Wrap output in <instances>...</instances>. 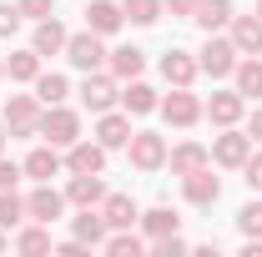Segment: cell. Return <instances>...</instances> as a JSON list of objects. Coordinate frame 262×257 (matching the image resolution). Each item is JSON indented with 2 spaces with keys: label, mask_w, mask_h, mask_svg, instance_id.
<instances>
[{
  "label": "cell",
  "mask_w": 262,
  "mask_h": 257,
  "mask_svg": "<svg viewBox=\"0 0 262 257\" xmlns=\"http://www.w3.org/2000/svg\"><path fill=\"white\" fill-rule=\"evenodd\" d=\"M40 131H46V141H51V146H71V141H81V116H76V111H66V106H46Z\"/></svg>",
  "instance_id": "cell-1"
},
{
  "label": "cell",
  "mask_w": 262,
  "mask_h": 257,
  "mask_svg": "<svg viewBox=\"0 0 262 257\" xmlns=\"http://www.w3.org/2000/svg\"><path fill=\"white\" fill-rule=\"evenodd\" d=\"M131 166L136 172H157V166H166V141L157 136V131H131Z\"/></svg>",
  "instance_id": "cell-2"
},
{
  "label": "cell",
  "mask_w": 262,
  "mask_h": 257,
  "mask_svg": "<svg viewBox=\"0 0 262 257\" xmlns=\"http://www.w3.org/2000/svg\"><path fill=\"white\" fill-rule=\"evenodd\" d=\"M196 66H202L207 76H232V71H237V46L212 31V35H207V46H202V61H196Z\"/></svg>",
  "instance_id": "cell-3"
},
{
  "label": "cell",
  "mask_w": 262,
  "mask_h": 257,
  "mask_svg": "<svg viewBox=\"0 0 262 257\" xmlns=\"http://www.w3.org/2000/svg\"><path fill=\"white\" fill-rule=\"evenodd\" d=\"M5 126H10V136H35L40 131V106H35V96H10L5 101Z\"/></svg>",
  "instance_id": "cell-4"
},
{
  "label": "cell",
  "mask_w": 262,
  "mask_h": 257,
  "mask_svg": "<svg viewBox=\"0 0 262 257\" xmlns=\"http://www.w3.org/2000/svg\"><path fill=\"white\" fill-rule=\"evenodd\" d=\"M247 157H252V136H247V131L227 126L217 141H212V161H217V166H242Z\"/></svg>",
  "instance_id": "cell-5"
},
{
  "label": "cell",
  "mask_w": 262,
  "mask_h": 257,
  "mask_svg": "<svg viewBox=\"0 0 262 257\" xmlns=\"http://www.w3.org/2000/svg\"><path fill=\"white\" fill-rule=\"evenodd\" d=\"M66 56H71V66H76V71H96V66L106 61V51H101V35H96V31L71 35V40H66Z\"/></svg>",
  "instance_id": "cell-6"
},
{
  "label": "cell",
  "mask_w": 262,
  "mask_h": 257,
  "mask_svg": "<svg viewBox=\"0 0 262 257\" xmlns=\"http://www.w3.org/2000/svg\"><path fill=\"white\" fill-rule=\"evenodd\" d=\"M66 202H76V207H96V202H106V182H101V172H71Z\"/></svg>",
  "instance_id": "cell-7"
},
{
  "label": "cell",
  "mask_w": 262,
  "mask_h": 257,
  "mask_svg": "<svg viewBox=\"0 0 262 257\" xmlns=\"http://www.w3.org/2000/svg\"><path fill=\"white\" fill-rule=\"evenodd\" d=\"M61 212H66V197L56 192L51 182H40V187L26 197V217H35V222H56Z\"/></svg>",
  "instance_id": "cell-8"
},
{
  "label": "cell",
  "mask_w": 262,
  "mask_h": 257,
  "mask_svg": "<svg viewBox=\"0 0 262 257\" xmlns=\"http://www.w3.org/2000/svg\"><path fill=\"white\" fill-rule=\"evenodd\" d=\"M162 116L171 121V126H196V116H202V101H196L187 86H177V91L162 101Z\"/></svg>",
  "instance_id": "cell-9"
},
{
  "label": "cell",
  "mask_w": 262,
  "mask_h": 257,
  "mask_svg": "<svg viewBox=\"0 0 262 257\" xmlns=\"http://www.w3.org/2000/svg\"><path fill=\"white\" fill-rule=\"evenodd\" d=\"M182 192H187V202H192V207H212V202L222 197V182L202 166V172H192V177H182Z\"/></svg>",
  "instance_id": "cell-10"
},
{
  "label": "cell",
  "mask_w": 262,
  "mask_h": 257,
  "mask_svg": "<svg viewBox=\"0 0 262 257\" xmlns=\"http://www.w3.org/2000/svg\"><path fill=\"white\" fill-rule=\"evenodd\" d=\"M121 5H111V0H91L86 5V31H96V35H111V31H121Z\"/></svg>",
  "instance_id": "cell-11"
},
{
  "label": "cell",
  "mask_w": 262,
  "mask_h": 257,
  "mask_svg": "<svg viewBox=\"0 0 262 257\" xmlns=\"http://www.w3.org/2000/svg\"><path fill=\"white\" fill-rule=\"evenodd\" d=\"M232 46L257 56L262 51V15H232Z\"/></svg>",
  "instance_id": "cell-12"
},
{
  "label": "cell",
  "mask_w": 262,
  "mask_h": 257,
  "mask_svg": "<svg viewBox=\"0 0 262 257\" xmlns=\"http://www.w3.org/2000/svg\"><path fill=\"white\" fill-rule=\"evenodd\" d=\"M81 101H86L91 111H111V101H116V81H111V76H96V71H86Z\"/></svg>",
  "instance_id": "cell-13"
},
{
  "label": "cell",
  "mask_w": 262,
  "mask_h": 257,
  "mask_svg": "<svg viewBox=\"0 0 262 257\" xmlns=\"http://www.w3.org/2000/svg\"><path fill=\"white\" fill-rule=\"evenodd\" d=\"M66 152H71V157H66L71 172H101V166H106V146H101V141H71Z\"/></svg>",
  "instance_id": "cell-14"
},
{
  "label": "cell",
  "mask_w": 262,
  "mask_h": 257,
  "mask_svg": "<svg viewBox=\"0 0 262 257\" xmlns=\"http://www.w3.org/2000/svg\"><path fill=\"white\" fill-rule=\"evenodd\" d=\"M196 71H202V66L192 61V51H166L162 56V76L171 81V86H192Z\"/></svg>",
  "instance_id": "cell-15"
},
{
  "label": "cell",
  "mask_w": 262,
  "mask_h": 257,
  "mask_svg": "<svg viewBox=\"0 0 262 257\" xmlns=\"http://www.w3.org/2000/svg\"><path fill=\"white\" fill-rule=\"evenodd\" d=\"M192 20H196V26H202L207 35H212V31H222V26H232V0H196Z\"/></svg>",
  "instance_id": "cell-16"
},
{
  "label": "cell",
  "mask_w": 262,
  "mask_h": 257,
  "mask_svg": "<svg viewBox=\"0 0 262 257\" xmlns=\"http://www.w3.org/2000/svg\"><path fill=\"white\" fill-rule=\"evenodd\" d=\"M96 141L106 146V152H116V146H126V141H131V121H126V116H116V111H101Z\"/></svg>",
  "instance_id": "cell-17"
},
{
  "label": "cell",
  "mask_w": 262,
  "mask_h": 257,
  "mask_svg": "<svg viewBox=\"0 0 262 257\" xmlns=\"http://www.w3.org/2000/svg\"><path fill=\"white\" fill-rule=\"evenodd\" d=\"M166 161H171V172H177V177H192V172H202V166L212 161V152H207V146H196V141H182Z\"/></svg>",
  "instance_id": "cell-18"
},
{
  "label": "cell",
  "mask_w": 262,
  "mask_h": 257,
  "mask_svg": "<svg viewBox=\"0 0 262 257\" xmlns=\"http://www.w3.org/2000/svg\"><path fill=\"white\" fill-rule=\"evenodd\" d=\"M66 26L56 20V15H46L40 26H35V56H56V51H66Z\"/></svg>",
  "instance_id": "cell-19"
},
{
  "label": "cell",
  "mask_w": 262,
  "mask_h": 257,
  "mask_svg": "<svg viewBox=\"0 0 262 257\" xmlns=\"http://www.w3.org/2000/svg\"><path fill=\"white\" fill-rule=\"evenodd\" d=\"M26 177H35V182L61 177V152H56V146H35L31 157H26Z\"/></svg>",
  "instance_id": "cell-20"
},
{
  "label": "cell",
  "mask_w": 262,
  "mask_h": 257,
  "mask_svg": "<svg viewBox=\"0 0 262 257\" xmlns=\"http://www.w3.org/2000/svg\"><path fill=\"white\" fill-rule=\"evenodd\" d=\"M146 71V56L136 51V46H121V51H111V76L116 81H136Z\"/></svg>",
  "instance_id": "cell-21"
},
{
  "label": "cell",
  "mask_w": 262,
  "mask_h": 257,
  "mask_svg": "<svg viewBox=\"0 0 262 257\" xmlns=\"http://www.w3.org/2000/svg\"><path fill=\"white\" fill-rule=\"evenodd\" d=\"M207 116H212L217 126H232V121L242 116V96H237V91H217V96L207 101Z\"/></svg>",
  "instance_id": "cell-22"
},
{
  "label": "cell",
  "mask_w": 262,
  "mask_h": 257,
  "mask_svg": "<svg viewBox=\"0 0 262 257\" xmlns=\"http://www.w3.org/2000/svg\"><path fill=\"white\" fill-rule=\"evenodd\" d=\"M101 217H106V227H131V222H136V202L116 192V197L101 202Z\"/></svg>",
  "instance_id": "cell-23"
},
{
  "label": "cell",
  "mask_w": 262,
  "mask_h": 257,
  "mask_svg": "<svg viewBox=\"0 0 262 257\" xmlns=\"http://www.w3.org/2000/svg\"><path fill=\"white\" fill-rule=\"evenodd\" d=\"M76 237H81V242H91V247L106 242V217H101L96 207H81V217H76Z\"/></svg>",
  "instance_id": "cell-24"
},
{
  "label": "cell",
  "mask_w": 262,
  "mask_h": 257,
  "mask_svg": "<svg viewBox=\"0 0 262 257\" xmlns=\"http://www.w3.org/2000/svg\"><path fill=\"white\" fill-rule=\"evenodd\" d=\"M232 76H237V96H262V61H242Z\"/></svg>",
  "instance_id": "cell-25"
},
{
  "label": "cell",
  "mask_w": 262,
  "mask_h": 257,
  "mask_svg": "<svg viewBox=\"0 0 262 257\" xmlns=\"http://www.w3.org/2000/svg\"><path fill=\"white\" fill-rule=\"evenodd\" d=\"M5 71H10V81H35V76H40V56H35V51H15V56L5 61Z\"/></svg>",
  "instance_id": "cell-26"
},
{
  "label": "cell",
  "mask_w": 262,
  "mask_h": 257,
  "mask_svg": "<svg viewBox=\"0 0 262 257\" xmlns=\"http://www.w3.org/2000/svg\"><path fill=\"white\" fill-rule=\"evenodd\" d=\"M141 222H146V232H151V242H157V237H171V232L182 227V217H177V212H166V207H151V212H146Z\"/></svg>",
  "instance_id": "cell-27"
},
{
  "label": "cell",
  "mask_w": 262,
  "mask_h": 257,
  "mask_svg": "<svg viewBox=\"0 0 262 257\" xmlns=\"http://www.w3.org/2000/svg\"><path fill=\"white\" fill-rule=\"evenodd\" d=\"M121 15L136 20V26H157V20H162V0H126Z\"/></svg>",
  "instance_id": "cell-28"
},
{
  "label": "cell",
  "mask_w": 262,
  "mask_h": 257,
  "mask_svg": "<svg viewBox=\"0 0 262 257\" xmlns=\"http://www.w3.org/2000/svg\"><path fill=\"white\" fill-rule=\"evenodd\" d=\"M121 101H126L131 116H146V111H157V91H151V86H141V81H131V91H126Z\"/></svg>",
  "instance_id": "cell-29"
},
{
  "label": "cell",
  "mask_w": 262,
  "mask_h": 257,
  "mask_svg": "<svg viewBox=\"0 0 262 257\" xmlns=\"http://www.w3.org/2000/svg\"><path fill=\"white\" fill-rule=\"evenodd\" d=\"M66 91H71V86H66V76H35V96L46 101V106H61Z\"/></svg>",
  "instance_id": "cell-30"
},
{
  "label": "cell",
  "mask_w": 262,
  "mask_h": 257,
  "mask_svg": "<svg viewBox=\"0 0 262 257\" xmlns=\"http://www.w3.org/2000/svg\"><path fill=\"white\" fill-rule=\"evenodd\" d=\"M20 217H26V202L15 197V187H5L0 192V227H15Z\"/></svg>",
  "instance_id": "cell-31"
},
{
  "label": "cell",
  "mask_w": 262,
  "mask_h": 257,
  "mask_svg": "<svg viewBox=\"0 0 262 257\" xmlns=\"http://www.w3.org/2000/svg\"><path fill=\"white\" fill-rule=\"evenodd\" d=\"M101 247H106V252H116V257H136V252H141V237H131L126 227H116V237H106Z\"/></svg>",
  "instance_id": "cell-32"
},
{
  "label": "cell",
  "mask_w": 262,
  "mask_h": 257,
  "mask_svg": "<svg viewBox=\"0 0 262 257\" xmlns=\"http://www.w3.org/2000/svg\"><path fill=\"white\" fill-rule=\"evenodd\" d=\"M15 247H20V252H51V232H46V227H26V232L15 237Z\"/></svg>",
  "instance_id": "cell-33"
},
{
  "label": "cell",
  "mask_w": 262,
  "mask_h": 257,
  "mask_svg": "<svg viewBox=\"0 0 262 257\" xmlns=\"http://www.w3.org/2000/svg\"><path fill=\"white\" fill-rule=\"evenodd\" d=\"M237 222H242L247 237H262V202H247V207L237 212Z\"/></svg>",
  "instance_id": "cell-34"
},
{
  "label": "cell",
  "mask_w": 262,
  "mask_h": 257,
  "mask_svg": "<svg viewBox=\"0 0 262 257\" xmlns=\"http://www.w3.org/2000/svg\"><path fill=\"white\" fill-rule=\"evenodd\" d=\"M20 5V15H31V20H46L51 10H56V0H15Z\"/></svg>",
  "instance_id": "cell-35"
},
{
  "label": "cell",
  "mask_w": 262,
  "mask_h": 257,
  "mask_svg": "<svg viewBox=\"0 0 262 257\" xmlns=\"http://www.w3.org/2000/svg\"><path fill=\"white\" fill-rule=\"evenodd\" d=\"M242 182H247V187H262V152L242 161Z\"/></svg>",
  "instance_id": "cell-36"
},
{
  "label": "cell",
  "mask_w": 262,
  "mask_h": 257,
  "mask_svg": "<svg viewBox=\"0 0 262 257\" xmlns=\"http://www.w3.org/2000/svg\"><path fill=\"white\" fill-rule=\"evenodd\" d=\"M20 26V5H0V35H15Z\"/></svg>",
  "instance_id": "cell-37"
},
{
  "label": "cell",
  "mask_w": 262,
  "mask_h": 257,
  "mask_svg": "<svg viewBox=\"0 0 262 257\" xmlns=\"http://www.w3.org/2000/svg\"><path fill=\"white\" fill-rule=\"evenodd\" d=\"M20 172H26V166H15V161L0 157V192H5V187H15V182H20Z\"/></svg>",
  "instance_id": "cell-38"
},
{
  "label": "cell",
  "mask_w": 262,
  "mask_h": 257,
  "mask_svg": "<svg viewBox=\"0 0 262 257\" xmlns=\"http://www.w3.org/2000/svg\"><path fill=\"white\" fill-rule=\"evenodd\" d=\"M166 5H171V15H192L196 10V0H166Z\"/></svg>",
  "instance_id": "cell-39"
},
{
  "label": "cell",
  "mask_w": 262,
  "mask_h": 257,
  "mask_svg": "<svg viewBox=\"0 0 262 257\" xmlns=\"http://www.w3.org/2000/svg\"><path fill=\"white\" fill-rule=\"evenodd\" d=\"M252 141H262V106L252 111Z\"/></svg>",
  "instance_id": "cell-40"
},
{
  "label": "cell",
  "mask_w": 262,
  "mask_h": 257,
  "mask_svg": "<svg viewBox=\"0 0 262 257\" xmlns=\"http://www.w3.org/2000/svg\"><path fill=\"white\" fill-rule=\"evenodd\" d=\"M0 157H5V131H0Z\"/></svg>",
  "instance_id": "cell-41"
},
{
  "label": "cell",
  "mask_w": 262,
  "mask_h": 257,
  "mask_svg": "<svg viewBox=\"0 0 262 257\" xmlns=\"http://www.w3.org/2000/svg\"><path fill=\"white\" fill-rule=\"evenodd\" d=\"M0 252H5V232H0Z\"/></svg>",
  "instance_id": "cell-42"
},
{
  "label": "cell",
  "mask_w": 262,
  "mask_h": 257,
  "mask_svg": "<svg viewBox=\"0 0 262 257\" xmlns=\"http://www.w3.org/2000/svg\"><path fill=\"white\" fill-rule=\"evenodd\" d=\"M257 15H262V0H257Z\"/></svg>",
  "instance_id": "cell-43"
},
{
  "label": "cell",
  "mask_w": 262,
  "mask_h": 257,
  "mask_svg": "<svg viewBox=\"0 0 262 257\" xmlns=\"http://www.w3.org/2000/svg\"><path fill=\"white\" fill-rule=\"evenodd\" d=\"M0 76H5V66H0Z\"/></svg>",
  "instance_id": "cell-44"
}]
</instances>
